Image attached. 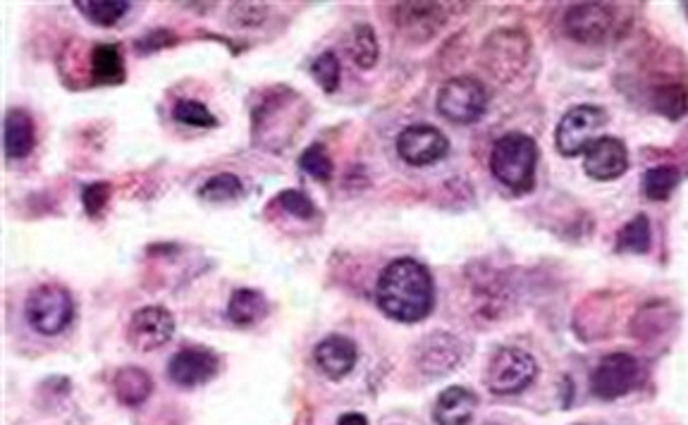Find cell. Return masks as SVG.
<instances>
[{
  "label": "cell",
  "instance_id": "obj_1",
  "mask_svg": "<svg viewBox=\"0 0 688 425\" xmlns=\"http://www.w3.org/2000/svg\"><path fill=\"white\" fill-rule=\"evenodd\" d=\"M378 308L398 323H418L436 304L430 270L416 259H398L382 270L376 285Z\"/></svg>",
  "mask_w": 688,
  "mask_h": 425
},
{
  "label": "cell",
  "instance_id": "obj_2",
  "mask_svg": "<svg viewBox=\"0 0 688 425\" xmlns=\"http://www.w3.org/2000/svg\"><path fill=\"white\" fill-rule=\"evenodd\" d=\"M538 167V144L524 132H509L495 141L490 151V173L497 182L512 189L514 194H526L535 185Z\"/></svg>",
  "mask_w": 688,
  "mask_h": 425
},
{
  "label": "cell",
  "instance_id": "obj_3",
  "mask_svg": "<svg viewBox=\"0 0 688 425\" xmlns=\"http://www.w3.org/2000/svg\"><path fill=\"white\" fill-rule=\"evenodd\" d=\"M24 318L34 332L44 334V338H56V334L66 332L74 318V302L72 294L48 282V285H38L27 296L24 304Z\"/></svg>",
  "mask_w": 688,
  "mask_h": 425
},
{
  "label": "cell",
  "instance_id": "obj_4",
  "mask_svg": "<svg viewBox=\"0 0 688 425\" xmlns=\"http://www.w3.org/2000/svg\"><path fill=\"white\" fill-rule=\"evenodd\" d=\"M538 378L535 358L519 346H500L486 368V385L497 397H512L529 390Z\"/></svg>",
  "mask_w": 688,
  "mask_h": 425
},
{
  "label": "cell",
  "instance_id": "obj_5",
  "mask_svg": "<svg viewBox=\"0 0 688 425\" xmlns=\"http://www.w3.org/2000/svg\"><path fill=\"white\" fill-rule=\"evenodd\" d=\"M488 108V94L474 76H452L438 92V113L452 125H474Z\"/></svg>",
  "mask_w": 688,
  "mask_h": 425
},
{
  "label": "cell",
  "instance_id": "obj_6",
  "mask_svg": "<svg viewBox=\"0 0 688 425\" xmlns=\"http://www.w3.org/2000/svg\"><path fill=\"white\" fill-rule=\"evenodd\" d=\"M607 125V113L597 106H573L565 113V118L559 120L555 132L557 151L565 158H573L585 153L593 141L601 134L603 127Z\"/></svg>",
  "mask_w": 688,
  "mask_h": 425
},
{
  "label": "cell",
  "instance_id": "obj_7",
  "mask_svg": "<svg viewBox=\"0 0 688 425\" xmlns=\"http://www.w3.org/2000/svg\"><path fill=\"white\" fill-rule=\"evenodd\" d=\"M641 378H643V370H641L639 358L624 352L607 354L605 358H601V364H597L593 370L591 390L595 397L605 399V402H612V399H619L639 388Z\"/></svg>",
  "mask_w": 688,
  "mask_h": 425
},
{
  "label": "cell",
  "instance_id": "obj_8",
  "mask_svg": "<svg viewBox=\"0 0 688 425\" xmlns=\"http://www.w3.org/2000/svg\"><path fill=\"white\" fill-rule=\"evenodd\" d=\"M175 334V318L165 306H144L130 318L127 342L132 350L149 354L168 344Z\"/></svg>",
  "mask_w": 688,
  "mask_h": 425
},
{
  "label": "cell",
  "instance_id": "obj_9",
  "mask_svg": "<svg viewBox=\"0 0 688 425\" xmlns=\"http://www.w3.org/2000/svg\"><path fill=\"white\" fill-rule=\"evenodd\" d=\"M565 27L581 44H605L617 27V12L607 3H577L567 10Z\"/></svg>",
  "mask_w": 688,
  "mask_h": 425
},
{
  "label": "cell",
  "instance_id": "obj_10",
  "mask_svg": "<svg viewBox=\"0 0 688 425\" xmlns=\"http://www.w3.org/2000/svg\"><path fill=\"white\" fill-rule=\"evenodd\" d=\"M466 354L468 346L464 344V340L454 338L450 332H436L416 346L414 361L420 373H426L428 378H440L448 376L456 366H462Z\"/></svg>",
  "mask_w": 688,
  "mask_h": 425
},
{
  "label": "cell",
  "instance_id": "obj_11",
  "mask_svg": "<svg viewBox=\"0 0 688 425\" xmlns=\"http://www.w3.org/2000/svg\"><path fill=\"white\" fill-rule=\"evenodd\" d=\"M450 153V141L438 127L410 125L398 137V156L414 167H426L442 161Z\"/></svg>",
  "mask_w": 688,
  "mask_h": 425
},
{
  "label": "cell",
  "instance_id": "obj_12",
  "mask_svg": "<svg viewBox=\"0 0 688 425\" xmlns=\"http://www.w3.org/2000/svg\"><path fill=\"white\" fill-rule=\"evenodd\" d=\"M221 370V358L206 346H185L168 364V378L177 388L194 390L211 382Z\"/></svg>",
  "mask_w": 688,
  "mask_h": 425
},
{
  "label": "cell",
  "instance_id": "obj_13",
  "mask_svg": "<svg viewBox=\"0 0 688 425\" xmlns=\"http://www.w3.org/2000/svg\"><path fill=\"white\" fill-rule=\"evenodd\" d=\"M583 170L597 182H612L629 170L627 144L617 137H597L583 153Z\"/></svg>",
  "mask_w": 688,
  "mask_h": 425
},
{
  "label": "cell",
  "instance_id": "obj_14",
  "mask_svg": "<svg viewBox=\"0 0 688 425\" xmlns=\"http://www.w3.org/2000/svg\"><path fill=\"white\" fill-rule=\"evenodd\" d=\"M313 361L325 378L342 380L354 370L356 361H359V350L344 334H330V338L316 344Z\"/></svg>",
  "mask_w": 688,
  "mask_h": 425
},
{
  "label": "cell",
  "instance_id": "obj_15",
  "mask_svg": "<svg viewBox=\"0 0 688 425\" xmlns=\"http://www.w3.org/2000/svg\"><path fill=\"white\" fill-rule=\"evenodd\" d=\"M478 409V397L474 390L464 388V385H452V388L442 390L436 399V409H432V421L436 425H468Z\"/></svg>",
  "mask_w": 688,
  "mask_h": 425
},
{
  "label": "cell",
  "instance_id": "obj_16",
  "mask_svg": "<svg viewBox=\"0 0 688 425\" xmlns=\"http://www.w3.org/2000/svg\"><path fill=\"white\" fill-rule=\"evenodd\" d=\"M36 144L34 120L27 110L12 108L5 115V158L22 161L27 158Z\"/></svg>",
  "mask_w": 688,
  "mask_h": 425
},
{
  "label": "cell",
  "instance_id": "obj_17",
  "mask_svg": "<svg viewBox=\"0 0 688 425\" xmlns=\"http://www.w3.org/2000/svg\"><path fill=\"white\" fill-rule=\"evenodd\" d=\"M112 390L118 402L124 406H142L153 392V380L144 368L124 366L115 373Z\"/></svg>",
  "mask_w": 688,
  "mask_h": 425
},
{
  "label": "cell",
  "instance_id": "obj_18",
  "mask_svg": "<svg viewBox=\"0 0 688 425\" xmlns=\"http://www.w3.org/2000/svg\"><path fill=\"white\" fill-rule=\"evenodd\" d=\"M268 316V299L259 290H237L229 296L227 320L237 328L257 326Z\"/></svg>",
  "mask_w": 688,
  "mask_h": 425
},
{
  "label": "cell",
  "instance_id": "obj_19",
  "mask_svg": "<svg viewBox=\"0 0 688 425\" xmlns=\"http://www.w3.org/2000/svg\"><path fill=\"white\" fill-rule=\"evenodd\" d=\"M92 80L96 84H122L124 60L122 50L115 44H98L92 50Z\"/></svg>",
  "mask_w": 688,
  "mask_h": 425
},
{
  "label": "cell",
  "instance_id": "obj_20",
  "mask_svg": "<svg viewBox=\"0 0 688 425\" xmlns=\"http://www.w3.org/2000/svg\"><path fill=\"white\" fill-rule=\"evenodd\" d=\"M74 8L92 24H98V27H112L115 22H120L127 15V10L132 8V3H127V0H76Z\"/></svg>",
  "mask_w": 688,
  "mask_h": 425
},
{
  "label": "cell",
  "instance_id": "obj_21",
  "mask_svg": "<svg viewBox=\"0 0 688 425\" xmlns=\"http://www.w3.org/2000/svg\"><path fill=\"white\" fill-rule=\"evenodd\" d=\"M650 244H653V232H650V221L643 213L624 225L617 235L619 253H648Z\"/></svg>",
  "mask_w": 688,
  "mask_h": 425
},
{
  "label": "cell",
  "instance_id": "obj_22",
  "mask_svg": "<svg viewBox=\"0 0 688 425\" xmlns=\"http://www.w3.org/2000/svg\"><path fill=\"white\" fill-rule=\"evenodd\" d=\"M679 182H681V173L674 165L650 167V170L643 175V194L650 201H667Z\"/></svg>",
  "mask_w": 688,
  "mask_h": 425
},
{
  "label": "cell",
  "instance_id": "obj_23",
  "mask_svg": "<svg viewBox=\"0 0 688 425\" xmlns=\"http://www.w3.org/2000/svg\"><path fill=\"white\" fill-rule=\"evenodd\" d=\"M349 54L356 62V68L371 70L378 62V38L371 24H356L349 42Z\"/></svg>",
  "mask_w": 688,
  "mask_h": 425
},
{
  "label": "cell",
  "instance_id": "obj_24",
  "mask_svg": "<svg viewBox=\"0 0 688 425\" xmlns=\"http://www.w3.org/2000/svg\"><path fill=\"white\" fill-rule=\"evenodd\" d=\"M440 8L436 3H402L398 5V24L400 29H418L420 24H428V27L436 29L440 22ZM424 29V27H420Z\"/></svg>",
  "mask_w": 688,
  "mask_h": 425
},
{
  "label": "cell",
  "instance_id": "obj_25",
  "mask_svg": "<svg viewBox=\"0 0 688 425\" xmlns=\"http://www.w3.org/2000/svg\"><path fill=\"white\" fill-rule=\"evenodd\" d=\"M241 194H245V185H241V179L237 175H229V173L206 179V182H203L199 189L201 199L215 201V203L233 201V199H239Z\"/></svg>",
  "mask_w": 688,
  "mask_h": 425
},
{
  "label": "cell",
  "instance_id": "obj_26",
  "mask_svg": "<svg viewBox=\"0 0 688 425\" xmlns=\"http://www.w3.org/2000/svg\"><path fill=\"white\" fill-rule=\"evenodd\" d=\"M299 167L301 170L318 179V182H328L330 177H333V161H330L325 146L321 144V141H316V144H311L309 149H306L301 156H299Z\"/></svg>",
  "mask_w": 688,
  "mask_h": 425
},
{
  "label": "cell",
  "instance_id": "obj_27",
  "mask_svg": "<svg viewBox=\"0 0 688 425\" xmlns=\"http://www.w3.org/2000/svg\"><path fill=\"white\" fill-rule=\"evenodd\" d=\"M173 118L180 122V125H187V127H215L218 125V120H215V115L203 106L201 101H194V98H182L175 103L173 108Z\"/></svg>",
  "mask_w": 688,
  "mask_h": 425
},
{
  "label": "cell",
  "instance_id": "obj_28",
  "mask_svg": "<svg viewBox=\"0 0 688 425\" xmlns=\"http://www.w3.org/2000/svg\"><path fill=\"white\" fill-rule=\"evenodd\" d=\"M311 74H313V80H316L318 84H321L323 92L333 94L335 88L340 86V82H342L340 58L333 54V50H325V54H321V56H318V58L313 60Z\"/></svg>",
  "mask_w": 688,
  "mask_h": 425
},
{
  "label": "cell",
  "instance_id": "obj_29",
  "mask_svg": "<svg viewBox=\"0 0 688 425\" xmlns=\"http://www.w3.org/2000/svg\"><path fill=\"white\" fill-rule=\"evenodd\" d=\"M655 108L667 115V118H681L688 110V94L681 84H669L662 86L655 94Z\"/></svg>",
  "mask_w": 688,
  "mask_h": 425
},
{
  "label": "cell",
  "instance_id": "obj_30",
  "mask_svg": "<svg viewBox=\"0 0 688 425\" xmlns=\"http://www.w3.org/2000/svg\"><path fill=\"white\" fill-rule=\"evenodd\" d=\"M277 203L283 205V209L289 213L299 217V221H309V217L316 215V205L313 201L304 194V191L299 189H287L283 191V194L277 197Z\"/></svg>",
  "mask_w": 688,
  "mask_h": 425
},
{
  "label": "cell",
  "instance_id": "obj_31",
  "mask_svg": "<svg viewBox=\"0 0 688 425\" xmlns=\"http://www.w3.org/2000/svg\"><path fill=\"white\" fill-rule=\"evenodd\" d=\"M110 199V187L106 182H96V185H88L84 189V209L88 215H98L100 211H104V205L108 203Z\"/></svg>",
  "mask_w": 688,
  "mask_h": 425
},
{
  "label": "cell",
  "instance_id": "obj_32",
  "mask_svg": "<svg viewBox=\"0 0 688 425\" xmlns=\"http://www.w3.org/2000/svg\"><path fill=\"white\" fill-rule=\"evenodd\" d=\"M175 42H177V36L170 34L168 29H156V32L146 34V36L142 38V42L137 44V50H139V54H151V50L168 48V46H173Z\"/></svg>",
  "mask_w": 688,
  "mask_h": 425
},
{
  "label": "cell",
  "instance_id": "obj_33",
  "mask_svg": "<svg viewBox=\"0 0 688 425\" xmlns=\"http://www.w3.org/2000/svg\"><path fill=\"white\" fill-rule=\"evenodd\" d=\"M337 425H368V418L361 414H344L340 416Z\"/></svg>",
  "mask_w": 688,
  "mask_h": 425
},
{
  "label": "cell",
  "instance_id": "obj_34",
  "mask_svg": "<svg viewBox=\"0 0 688 425\" xmlns=\"http://www.w3.org/2000/svg\"><path fill=\"white\" fill-rule=\"evenodd\" d=\"M686 8H688V5H686Z\"/></svg>",
  "mask_w": 688,
  "mask_h": 425
}]
</instances>
